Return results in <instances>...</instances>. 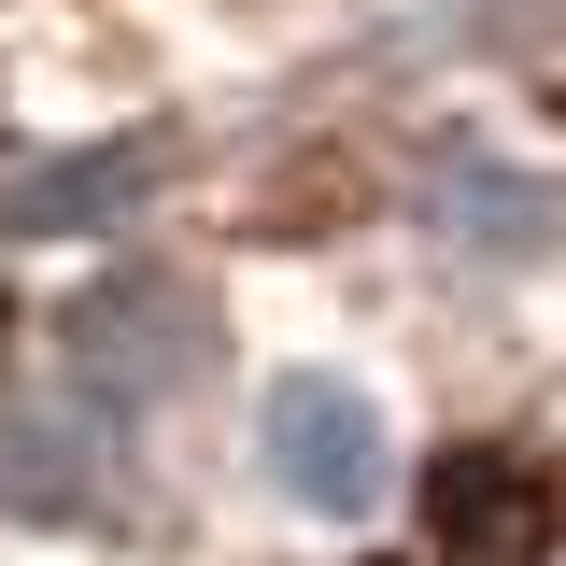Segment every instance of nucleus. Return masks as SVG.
<instances>
[{
    "mask_svg": "<svg viewBox=\"0 0 566 566\" xmlns=\"http://www.w3.org/2000/svg\"><path fill=\"white\" fill-rule=\"evenodd\" d=\"M270 482L297 510H368L382 495V411L354 382H283L270 397Z\"/></svg>",
    "mask_w": 566,
    "mask_h": 566,
    "instance_id": "obj_1",
    "label": "nucleus"
}]
</instances>
